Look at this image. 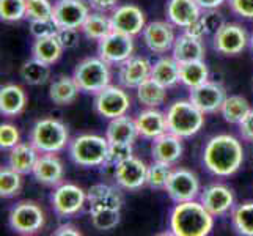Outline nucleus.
Instances as JSON below:
<instances>
[{
	"label": "nucleus",
	"instance_id": "1",
	"mask_svg": "<svg viewBox=\"0 0 253 236\" xmlns=\"http://www.w3.org/2000/svg\"><path fill=\"white\" fill-rule=\"evenodd\" d=\"M242 161V145L236 137L230 134L211 137L203 150L205 167L215 177H231L241 169Z\"/></svg>",
	"mask_w": 253,
	"mask_h": 236
},
{
	"label": "nucleus",
	"instance_id": "2",
	"mask_svg": "<svg viewBox=\"0 0 253 236\" xmlns=\"http://www.w3.org/2000/svg\"><path fill=\"white\" fill-rule=\"evenodd\" d=\"M169 225L176 236H206L214 227V216L202 202L189 200L174 205L170 211Z\"/></svg>",
	"mask_w": 253,
	"mask_h": 236
},
{
	"label": "nucleus",
	"instance_id": "3",
	"mask_svg": "<svg viewBox=\"0 0 253 236\" xmlns=\"http://www.w3.org/2000/svg\"><path fill=\"white\" fill-rule=\"evenodd\" d=\"M165 118L169 133L181 139L195 136L205 125V113L190 99H179L170 104Z\"/></svg>",
	"mask_w": 253,
	"mask_h": 236
},
{
	"label": "nucleus",
	"instance_id": "4",
	"mask_svg": "<svg viewBox=\"0 0 253 236\" xmlns=\"http://www.w3.org/2000/svg\"><path fill=\"white\" fill-rule=\"evenodd\" d=\"M30 143L40 153H58L69 143V131L60 120L42 118L30 131Z\"/></svg>",
	"mask_w": 253,
	"mask_h": 236
},
{
	"label": "nucleus",
	"instance_id": "5",
	"mask_svg": "<svg viewBox=\"0 0 253 236\" xmlns=\"http://www.w3.org/2000/svg\"><path fill=\"white\" fill-rule=\"evenodd\" d=\"M109 151L107 137L96 134H82L69 142V157L81 167H98L104 165Z\"/></svg>",
	"mask_w": 253,
	"mask_h": 236
},
{
	"label": "nucleus",
	"instance_id": "6",
	"mask_svg": "<svg viewBox=\"0 0 253 236\" xmlns=\"http://www.w3.org/2000/svg\"><path fill=\"white\" fill-rule=\"evenodd\" d=\"M73 77L81 92L96 94L110 85L112 73L106 60L101 57H88L74 68Z\"/></svg>",
	"mask_w": 253,
	"mask_h": 236
},
{
	"label": "nucleus",
	"instance_id": "7",
	"mask_svg": "<svg viewBox=\"0 0 253 236\" xmlns=\"http://www.w3.org/2000/svg\"><path fill=\"white\" fill-rule=\"evenodd\" d=\"M8 222H10L11 230H14L19 235H37L46 224V216L42 208L30 202V200H24V202L16 203L10 209V216H8Z\"/></svg>",
	"mask_w": 253,
	"mask_h": 236
},
{
	"label": "nucleus",
	"instance_id": "8",
	"mask_svg": "<svg viewBox=\"0 0 253 236\" xmlns=\"http://www.w3.org/2000/svg\"><path fill=\"white\" fill-rule=\"evenodd\" d=\"M93 107L98 115L112 120L126 115L130 107V98L121 87L107 85L94 94Z\"/></svg>",
	"mask_w": 253,
	"mask_h": 236
},
{
	"label": "nucleus",
	"instance_id": "9",
	"mask_svg": "<svg viewBox=\"0 0 253 236\" xmlns=\"http://www.w3.org/2000/svg\"><path fill=\"white\" fill-rule=\"evenodd\" d=\"M134 37L112 30L98 41V54L109 65H121L134 54Z\"/></svg>",
	"mask_w": 253,
	"mask_h": 236
},
{
	"label": "nucleus",
	"instance_id": "10",
	"mask_svg": "<svg viewBox=\"0 0 253 236\" xmlns=\"http://www.w3.org/2000/svg\"><path fill=\"white\" fill-rule=\"evenodd\" d=\"M86 200V192L73 183L58 185L50 195L52 208L60 217H71L81 213Z\"/></svg>",
	"mask_w": 253,
	"mask_h": 236
},
{
	"label": "nucleus",
	"instance_id": "11",
	"mask_svg": "<svg viewBox=\"0 0 253 236\" xmlns=\"http://www.w3.org/2000/svg\"><path fill=\"white\" fill-rule=\"evenodd\" d=\"M214 49L222 55H238L247 47L249 35L239 24L225 22L214 32Z\"/></svg>",
	"mask_w": 253,
	"mask_h": 236
},
{
	"label": "nucleus",
	"instance_id": "12",
	"mask_svg": "<svg viewBox=\"0 0 253 236\" xmlns=\"http://www.w3.org/2000/svg\"><path fill=\"white\" fill-rule=\"evenodd\" d=\"M169 197L174 203L195 200L200 195V180L197 175L187 169H174L165 186Z\"/></svg>",
	"mask_w": 253,
	"mask_h": 236
},
{
	"label": "nucleus",
	"instance_id": "13",
	"mask_svg": "<svg viewBox=\"0 0 253 236\" xmlns=\"http://www.w3.org/2000/svg\"><path fill=\"white\" fill-rule=\"evenodd\" d=\"M88 6L90 5H86L84 0H57L54 3L52 21H54L58 30H65V29L79 30L90 14Z\"/></svg>",
	"mask_w": 253,
	"mask_h": 236
},
{
	"label": "nucleus",
	"instance_id": "14",
	"mask_svg": "<svg viewBox=\"0 0 253 236\" xmlns=\"http://www.w3.org/2000/svg\"><path fill=\"white\" fill-rule=\"evenodd\" d=\"M110 22H112V30L135 37V35L143 32L146 25V17L145 13L137 5L127 3V5L117 6L113 10L110 16Z\"/></svg>",
	"mask_w": 253,
	"mask_h": 236
},
{
	"label": "nucleus",
	"instance_id": "15",
	"mask_svg": "<svg viewBox=\"0 0 253 236\" xmlns=\"http://www.w3.org/2000/svg\"><path fill=\"white\" fill-rule=\"evenodd\" d=\"M142 37L146 47L159 55L173 49L174 40H176L173 24L170 21H153L146 24L142 32Z\"/></svg>",
	"mask_w": 253,
	"mask_h": 236
},
{
	"label": "nucleus",
	"instance_id": "16",
	"mask_svg": "<svg viewBox=\"0 0 253 236\" xmlns=\"http://www.w3.org/2000/svg\"><path fill=\"white\" fill-rule=\"evenodd\" d=\"M189 99L206 115L222 109V104L226 99V92L220 84L208 81L195 89H190Z\"/></svg>",
	"mask_w": 253,
	"mask_h": 236
},
{
	"label": "nucleus",
	"instance_id": "17",
	"mask_svg": "<svg viewBox=\"0 0 253 236\" xmlns=\"http://www.w3.org/2000/svg\"><path fill=\"white\" fill-rule=\"evenodd\" d=\"M115 180L117 185L127 190H137L146 185L148 165L135 156L123 161L115 167Z\"/></svg>",
	"mask_w": 253,
	"mask_h": 236
},
{
	"label": "nucleus",
	"instance_id": "18",
	"mask_svg": "<svg viewBox=\"0 0 253 236\" xmlns=\"http://www.w3.org/2000/svg\"><path fill=\"white\" fill-rule=\"evenodd\" d=\"M200 202L214 217H219L234 206V194L226 185L215 183L200 192Z\"/></svg>",
	"mask_w": 253,
	"mask_h": 236
},
{
	"label": "nucleus",
	"instance_id": "19",
	"mask_svg": "<svg viewBox=\"0 0 253 236\" xmlns=\"http://www.w3.org/2000/svg\"><path fill=\"white\" fill-rule=\"evenodd\" d=\"M33 177L38 183L44 186H58L62 185L65 167L63 162L55 153H41L38 161L33 167Z\"/></svg>",
	"mask_w": 253,
	"mask_h": 236
},
{
	"label": "nucleus",
	"instance_id": "20",
	"mask_svg": "<svg viewBox=\"0 0 253 236\" xmlns=\"http://www.w3.org/2000/svg\"><path fill=\"white\" fill-rule=\"evenodd\" d=\"M148 77H151V65L143 57H130L120 65L118 79L126 89H137Z\"/></svg>",
	"mask_w": 253,
	"mask_h": 236
},
{
	"label": "nucleus",
	"instance_id": "21",
	"mask_svg": "<svg viewBox=\"0 0 253 236\" xmlns=\"http://www.w3.org/2000/svg\"><path fill=\"white\" fill-rule=\"evenodd\" d=\"M165 13L173 25L186 29L202 16V8L195 0H169Z\"/></svg>",
	"mask_w": 253,
	"mask_h": 236
},
{
	"label": "nucleus",
	"instance_id": "22",
	"mask_svg": "<svg viewBox=\"0 0 253 236\" xmlns=\"http://www.w3.org/2000/svg\"><path fill=\"white\" fill-rule=\"evenodd\" d=\"M151 153L154 161L174 164L182 156V139L171 133H164L159 137L153 139Z\"/></svg>",
	"mask_w": 253,
	"mask_h": 236
},
{
	"label": "nucleus",
	"instance_id": "23",
	"mask_svg": "<svg viewBox=\"0 0 253 236\" xmlns=\"http://www.w3.org/2000/svg\"><path fill=\"white\" fill-rule=\"evenodd\" d=\"M173 58L178 63H186V62H198V60H205L206 49L203 45V40L192 37L189 33H182L176 37L173 45Z\"/></svg>",
	"mask_w": 253,
	"mask_h": 236
},
{
	"label": "nucleus",
	"instance_id": "24",
	"mask_svg": "<svg viewBox=\"0 0 253 236\" xmlns=\"http://www.w3.org/2000/svg\"><path fill=\"white\" fill-rule=\"evenodd\" d=\"M135 123H137L138 134L143 139H151V141L169 131L165 113H162L156 107H148L146 110L138 113Z\"/></svg>",
	"mask_w": 253,
	"mask_h": 236
},
{
	"label": "nucleus",
	"instance_id": "25",
	"mask_svg": "<svg viewBox=\"0 0 253 236\" xmlns=\"http://www.w3.org/2000/svg\"><path fill=\"white\" fill-rule=\"evenodd\" d=\"M27 106V94L24 89L16 84H6L0 90V113L13 118L24 112Z\"/></svg>",
	"mask_w": 253,
	"mask_h": 236
},
{
	"label": "nucleus",
	"instance_id": "26",
	"mask_svg": "<svg viewBox=\"0 0 253 236\" xmlns=\"http://www.w3.org/2000/svg\"><path fill=\"white\" fill-rule=\"evenodd\" d=\"M81 89L73 76L60 74L49 85V98L57 106H69L79 94Z\"/></svg>",
	"mask_w": 253,
	"mask_h": 236
},
{
	"label": "nucleus",
	"instance_id": "27",
	"mask_svg": "<svg viewBox=\"0 0 253 236\" xmlns=\"http://www.w3.org/2000/svg\"><path fill=\"white\" fill-rule=\"evenodd\" d=\"M86 198L90 203V211L102 208H115L121 209L123 205V197L120 190L109 185H94L86 190Z\"/></svg>",
	"mask_w": 253,
	"mask_h": 236
},
{
	"label": "nucleus",
	"instance_id": "28",
	"mask_svg": "<svg viewBox=\"0 0 253 236\" xmlns=\"http://www.w3.org/2000/svg\"><path fill=\"white\" fill-rule=\"evenodd\" d=\"M63 50L65 47L62 43H60L55 33V35H49V37L35 38L32 45V57L46 65H54L58 62L60 57H62Z\"/></svg>",
	"mask_w": 253,
	"mask_h": 236
},
{
	"label": "nucleus",
	"instance_id": "29",
	"mask_svg": "<svg viewBox=\"0 0 253 236\" xmlns=\"http://www.w3.org/2000/svg\"><path fill=\"white\" fill-rule=\"evenodd\" d=\"M140 136L137 129L135 120H132L127 115L112 118L107 125L106 137L110 143L120 142V143H134L135 139Z\"/></svg>",
	"mask_w": 253,
	"mask_h": 236
},
{
	"label": "nucleus",
	"instance_id": "30",
	"mask_svg": "<svg viewBox=\"0 0 253 236\" xmlns=\"http://www.w3.org/2000/svg\"><path fill=\"white\" fill-rule=\"evenodd\" d=\"M38 153L40 151L32 143H17L8 154V165L22 175L32 173L38 161Z\"/></svg>",
	"mask_w": 253,
	"mask_h": 236
},
{
	"label": "nucleus",
	"instance_id": "31",
	"mask_svg": "<svg viewBox=\"0 0 253 236\" xmlns=\"http://www.w3.org/2000/svg\"><path fill=\"white\" fill-rule=\"evenodd\" d=\"M151 79L165 89H171L181 82L178 62L173 57H161L154 65H151Z\"/></svg>",
	"mask_w": 253,
	"mask_h": 236
},
{
	"label": "nucleus",
	"instance_id": "32",
	"mask_svg": "<svg viewBox=\"0 0 253 236\" xmlns=\"http://www.w3.org/2000/svg\"><path fill=\"white\" fill-rule=\"evenodd\" d=\"M135 90H137V99L145 107H159L167 99V89L158 84L151 77H148Z\"/></svg>",
	"mask_w": 253,
	"mask_h": 236
},
{
	"label": "nucleus",
	"instance_id": "33",
	"mask_svg": "<svg viewBox=\"0 0 253 236\" xmlns=\"http://www.w3.org/2000/svg\"><path fill=\"white\" fill-rule=\"evenodd\" d=\"M252 110L250 102L241 94H233L226 96V99L222 104L220 113L226 123L231 125H239L241 121L247 117V113Z\"/></svg>",
	"mask_w": 253,
	"mask_h": 236
},
{
	"label": "nucleus",
	"instance_id": "34",
	"mask_svg": "<svg viewBox=\"0 0 253 236\" xmlns=\"http://www.w3.org/2000/svg\"><path fill=\"white\" fill-rule=\"evenodd\" d=\"M178 66H179V81L181 84L189 87V89H195V87L209 81V69L203 60L178 63Z\"/></svg>",
	"mask_w": 253,
	"mask_h": 236
},
{
	"label": "nucleus",
	"instance_id": "35",
	"mask_svg": "<svg viewBox=\"0 0 253 236\" xmlns=\"http://www.w3.org/2000/svg\"><path fill=\"white\" fill-rule=\"evenodd\" d=\"M19 74L25 84L33 85V87L42 85V84H46L50 77V65H46L32 57L21 66Z\"/></svg>",
	"mask_w": 253,
	"mask_h": 236
},
{
	"label": "nucleus",
	"instance_id": "36",
	"mask_svg": "<svg viewBox=\"0 0 253 236\" xmlns=\"http://www.w3.org/2000/svg\"><path fill=\"white\" fill-rule=\"evenodd\" d=\"M81 30L84 32V35L86 38L99 41L101 38L106 37L107 33L112 32L110 17L104 16V13H101V11L90 13L88 17L85 19L84 25L81 27Z\"/></svg>",
	"mask_w": 253,
	"mask_h": 236
},
{
	"label": "nucleus",
	"instance_id": "37",
	"mask_svg": "<svg viewBox=\"0 0 253 236\" xmlns=\"http://www.w3.org/2000/svg\"><path fill=\"white\" fill-rule=\"evenodd\" d=\"M233 229L239 235L253 236V202L241 203L231 213Z\"/></svg>",
	"mask_w": 253,
	"mask_h": 236
},
{
	"label": "nucleus",
	"instance_id": "38",
	"mask_svg": "<svg viewBox=\"0 0 253 236\" xmlns=\"http://www.w3.org/2000/svg\"><path fill=\"white\" fill-rule=\"evenodd\" d=\"M21 177L22 173L16 172L10 165L2 167V170H0V195H2V198H11L19 194L22 188Z\"/></svg>",
	"mask_w": 253,
	"mask_h": 236
},
{
	"label": "nucleus",
	"instance_id": "39",
	"mask_svg": "<svg viewBox=\"0 0 253 236\" xmlns=\"http://www.w3.org/2000/svg\"><path fill=\"white\" fill-rule=\"evenodd\" d=\"M171 172H173L171 164L154 161L151 165H148L146 185L150 188H153V189H165Z\"/></svg>",
	"mask_w": 253,
	"mask_h": 236
},
{
	"label": "nucleus",
	"instance_id": "40",
	"mask_svg": "<svg viewBox=\"0 0 253 236\" xmlns=\"http://www.w3.org/2000/svg\"><path fill=\"white\" fill-rule=\"evenodd\" d=\"M91 214V224L94 229L98 230H112L120 224L121 213L120 209L115 208H102V209H94L90 211Z\"/></svg>",
	"mask_w": 253,
	"mask_h": 236
},
{
	"label": "nucleus",
	"instance_id": "41",
	"mask_svg": "<svg viewBox=\"0 0 253 236\" xmlns=\"http://www.w3.org/2000/svg\"><path fill=\"white\" fill-rule=\"evenodd\" d=\"M27 0H0V19L5 22H17L25 17Z\"/></svg>",
	"mask_w": 253,
	"mask_h": 236
},
{
	"label": "nucleus",
	"instance_id": "42",
	"mask_svg": "<svg viewBox=\"0 0 253 236\" xmlns=\"http://www.w3.org/2000/svg\"><path fill=\"white\" fill-rule=\"evenodd\" d=\"M54 3L50 0H27V13L25 17L29 21H46L52 19Z\"/></svg>",
	"mask_w": 253,
	"mask_h": 236
},
{
	"label": "nucleus",
	"instance_id": "43",
	"mask_svg": "<svg viewBox=\"0 0 253 236\" xmlns=\"http://www.w3.org/2000/svg\"><path fill=\"white\" fill-rule=\"evenodd\" d=\"M130 156H132V143H120V142L110 143L109 142V151H107V157L104 165L115 169L118 164L129 159Z\"/></svg>",
	"mask_w": 253,
	"mask_h": 236
},
{
	"label": "nucleus",
	"instance_id": "44",
	"mask_svg": "<svg viewBox=\"0 0 253 236\" xmlns=\"http://www.w3.org/2000/svg\"><path fill=\"white\" fill-rule=\"evenodd\" d=\"M19 129L11 123H3L0 126V148L2 150H11L13 146L21 143Z\"/></svg>",
	"mask_w": 253,
	"mask_h": 236
},
{
	"label": "nucleus",
	"instance_id": "45",
	"mask_svg": "<svg viewBox=\"0 0 253 236\" xmlns=\"http://www.w3.org/2000/svg\"><path fill=\"white\" fill-rule=\"evenodd\" d=\"M57 30H58L57 25L54 24L52 19L30 21V33L35 38H42V37H49V35H55Z\"/></svg>",
	"mask_w": 253,
	"mask_h": 236
},
{
	"label": "nucleus",
	"instance_id": "46",
	"mask_svg": "<svg viewBox=\"0 0 253 236\" xmlns=\"http://www.w3.org/2000/svg\"><path fill=\"white\" fill-rule=\"evenodd\" d=\"M231 11L244 19H253V0H228Z\"/></svg>",
	"mask_w": 253,
	"mask_h": 236
},
{
	"label": "nucleus",
	"instance_id": "47",
	"mask_svg": "<svg viewBox=\"0 0 253 236\" xmlns=\"http://www.w3.org/2000/svg\"><path fill=\"white\" fill-rule=\"evenodd\" d=\"M57 37L65 49H74L79 45V33H77V29L57 30Z\"/></svg>",
	"mask_w": 253,
	"mask_h": 236
},
{
	"label": "nucleus",
	"instance_id": "48",
	"mask_svg": "<svg viewBox=\"0 0 253 236\" xmlns=\"http://www.w3.org/2000/svg\"><path fill=\"white\" fill-rule=\"evenodd\" d=\"M184 32L189 33V35H192V37H195V38L203 40L205 35H208L211 30H209V25H208V22L205 19V16L202 14L197 21H194V22L189 25V27H186Z\"/></svg>",
	"mask_w": 253,
	"mask_h": 236
},
{
	"label": "nucleus",
	"instance_id": "49",
	"mask_svg": "<svg viewBox=\"0 0 253 236\" xmlns=\"http://www.w3.org/2000/svg\"><path fill=\"white\" fill-rule=\"evenodd\" d=\"M238 126H239V134L244 141L253 143V109L247 113V117Z\"/></svg>",
	"mask_w": 253,
	"mask_h": 236
},
{
	"label": "nucleus",
	"instance_id": "50",
	"mask_svg": "<svg viewBox=\"0 0 253 236\" xmlns=\"http://www.w3.org/2000/svg\"><path fill=\"white\" fill-rule=\"evenodd\" d=\"M118 0H88V5L93 8L96 11H109V10H113V8L117 6Z\"/></svg>",
	"mask_w": 253,
	"mask_h": 236
},
{
	"label": "nucleus",
	"instance_id": "51",
	"mask_svg": "<svg viewBox=\"0 0 253 236\" xmlns=\"http://www.w3.org/2000/svg\"><path fill=\"white\" fill-rule=\"evenodd\" d=\"M203 16H205V19H206V22L209 25V30H211V32H215L222 24H225V21L222 19V16L219 13H215L214 10H208V13L203 14Z\"/></svg>",
	"mask_w": 253,
	"mask_h": 236
},
{
	"label": "nucleus",
	"instance_id": "52",
	"mask_svg": "<svg viewBox=\"0 0 253 236\" xmlns=\"http://www.w3.org/2000/svg\"><path fill=\"white\" fill-rule=\"evenodd\" d=\"M54 235L57 236H66V235H71V236H81L82 232L77 229V227H74L73 224H63L57 227V230L54 232Z\"/></svg>",
	"mask_w": 253,
	"mask_h": 236
},
{
	"label": "nucleus",
	"instance_id": "53",
	"mask_svg": "<svg viewBox=\"0 0 253 236\" xmlns=\"http://www.w3.org/2000/svg\"><path fill=\"white\" fill-rule=\"evenodd\" d=\"M198 3V6L202 8V10L208 11V10H215V8H219L225 0H195Z\"/></svg>",
	"mask_w": 253,
	"mask_h": 236
},
{
	"label": "nucleus",
	"instance_id": "54",
	"mask_svg": "<svg viewBox=\"0 0 253 236\" xmlns=\"http://www.w3.org/2000/svg\"><path fill=\"white\" fill-rule=\"evenodd\" d=\"M250 46H252V50H253V33H252V38H250Z\"/></svg>",
	"mask_w": 253,
	"mask_h": 236
}]
</instances>
